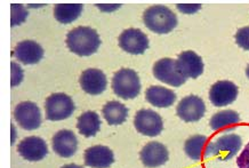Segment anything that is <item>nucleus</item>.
I'll list each match as a JSON object with an SVG mask.
<instances>
[{
  "label": "nucleus",
  "mask_w": 249,
  "mask_h": 168,
  "mask_svg": "<svg viewBox=\"0 0 249 168\" xmlns=\"http://www.w3.org/2000/svg\"><path fill=\"white\" fill-rule=\"evenodd\" d=\"M68 48L79 56H89L97 52L101 45L100 36L89 26H78L67 36Z\"/></svg>",
  "instance_id": "1"
},
{
  "label": "nucleus",
  "mask_w": 249,
  "mask_h": 168,
  "mask_svg": "<svg viewBox=\"0 0 249 168\" xmlns=\"http://www.w3.org/2000/svg\"><path fill=\"white\" fill-rule=\"evenodd\" d=\"M144 24L155 34L165 35L178 26V16L172 9L162 5L151 6L143 14Z\"/></svg>",
  "instance_id": "2"
},
{
  "label": "nucleus",
  "mask_w": 249,
  "mask_h": 168,
  "mask_svg": "<svg viewBox=\"0 0 249 168\" xmlns=\"http://www.w3.org/2000/svg\"><path fill=\"white\" fill-rule=\"evenodd\" d=\"M112 90L117 96L124 100L137 97L141 92L139 75L132 69H120L112 78Z\"/></svg>",
  "instance_id": "3"
},
{
  "label": "nucleus",
  "mask_w": 249,
  "mask_h": 168,
  "mask_svg": "<svg viewBox=\"0 0 249 168\" xmlns=\"http://www.w3.org/2000/svg\"><path fill=\"white\" fill-rule=\"evenodd\" d=\"M46 118L51 121L67 119L73 113L74 103L69 95L64 93H55L47 97L45 102Z\"/></svg>",
  "instance_id": "4"
},
{
  "label": "nucleus",
  "mask_w": 249,
  "mask_h": 168,
  "mask_svg": "<svg viewBox=\"0 0 249 168\" xmlns=\"http://www.w3.org/2000/svg\"><path fill=\"white\" fill-rule=\"evenodd\" d=\"M14 118L19 126L25 131H35L42 123L40 108L34 102H21L16 105Z\"/></svg>",
  "instance_id": "5"
},
{
  "label": "nucleus",
  "mask_w": 249,
  "mask_h": 168,
  "mask_svg": "<svg viewBox=\"0 0 249 168\" xmlns=\"http://www.w3.org/2000/svg\"><path fill=\"white\" fill-rule=\"evenodd\" d=\"M242 140L237 134H224L211 142V156L219 160H230L241 149Z\"/></svg>",
  "instance_id": "6"
},
{
  "label": "nucleus",
  "mask_w": 249,
  "mask_h": 168,
  "mask_svg": "<svg viewBox=\"0 0 249 168\" xmlns=\"http://www.w3.org/2000/svg\"><path fill=\"white\" fill-rule=\"evenodd\" d=\"M153 75L158 80L174 87L182 86L186 81V78L183 77L181 72L178 71L176 61L168 57L156 62L153 65Z\"/></svg>",
  "instance_id": "7"
},
{
  "label": "nucleus",
  "mask_w": 249,
  "mask_h": 168,
  "mask_svg": "<svg viewBox=\"0 0 249 168\" xmlns=\"http://www.w3.org/2000/svg\"><path fill=\"white\" fill-rule=\"evenodd\" d=\"M134 125L139 133L150 137L158 136L163 128V123L160 114L153 110H149V109L137 111L136 116L134 118Z\"/></svg>",
  "instance_id": "8"
},
{
  "label": "nucleus",
  "mask_w": 249,
  "mask_h": 168,
  "mask_svg": "<svg viewBox=\"0 0 249 168\" xmlns=\"http://www.w3.org/2000/svg\"><path fill=\"white\" fill-rule=\"evenodd\" d=\"M206 104L199 96L189 95L182 98L176 108V113L186 123H195L205 116Z\"/></svg>",
  "instance_id": "9"
},
{
  "label": "nucleus",
  "mask_w": 249,
  "mask_h": 168,
  "mask_svg": "<svg viewBox=\"0 0 249 168\" xmlns=\"http://www.w3.org/2000/svg\"><path fill=\"white\" fill-rule=\"evenodd\" d=\"M119 46L129 54L140 55L149 48V38L140 29H127L119 36Z\"/></svg>",
  "instance_id": "10"
},
{
  "label": "nucleus",
  "mask_w": 249,
  "mask_h": 168,
  "mask_svg": "<svg viewBox=\"0 0 249 168\" xmlns=\"http://www.w3.org/2000/svg\"><path fill=\"white\" fill-rule=\"evenodd\" d=\"M238 87L232 81L221 80L215 82L209 91V100L215 107H225L235 101Z\"/></svg>",
  "instance_id": "11"
},
{
  "label": "nucleus",
  "mask_w": 249,
  "mask_h": 168,
  "mask_svg": "<svg viewBox=\"0 0 249 168\" xmlns=\"http://www.w3.org/2000/svg\"><path fill=\"white\" fill-rule=\"evenodd\" d=\"M19 156L29 161H39L47 156L48 148L42 138L29 136L22 140L18 146Z\"/></svg>",
  "instance_id": "12"
},
{
  "label": "nucleus",
  "mask_w": 249,
  "mask_h": 168,
  "mask_svg": "<svg viewBox=\"0 0 249 168\" xmlns=\"http://www.w3.org/2000/svg\"><path fill=\"white\" fill-rule=\"evenodd\" d=\"M176 64L178 71L186 79H196L204 72V62L200 56L192 51L182 52L176 61Z\"/></svg>",
  "instance_id": "13"
},
{
  "label": "nucleus",
  "mask_w": 249,
  "mask_h": 168,
  "mask_svg": "<svg viewBox=\"0 0 249 168\" xmlns=\"http://www.w3.org/2000/svg\"><path fill=\"white\" fill-rule=\"evenodd\" d=\"M80 86L89 95H100L107 90V79L103 71L98 69H87L80 75Z\"/></svg>",
  "instance_id": "14"
},
{
  "label": "nucleus",
  "mask_w": 249,
  "mask_h": 168,
  "mask_svg": "<svg viewBox=\"0 0 249 168\" xmlns=\"http://www.w3.org/2000/svg\"><path fill=\"white\" fill-rule=\"evenodd\" d=\"M169 153L162 143L150 142L141 151V160L144 166L155 168L165 165L168 161Z\"/></svg>",
  "instance_id": "15"
},
{
  "label": "nucleus",
  "mask_w": 249,
  "mask_h": 168,
  "mask_svg": "<svg viewBox=\"0 0 249 168\" xmlns=\"http://www.w3.org/2000/svg\"><path fill=\"white\" fill-rule=\"evenodd\" d=\"M84 161L88 167L107 168L114 163V154L110 148L94 146L85 151Z\"/></svg>",
  "instance_id": "16"
},
{
  "label": "nucleus",
  "mask_w": 249,
  "mask_h": 168,
  "mask_svg": "<svg viewBox=\"0 0 249 168\" xmlns=\"http://www.w3.org/2000/svg\"><path fill=\"white\" fill-rule=\"evenodd\" d=\"M54 152L62 158H70L77 152L78 140L73 131L62 130L53 136Z\"/></svg>",
  "instance_id": "17"
},
{
  "label": "nucleus",
  "mask_w": 249,
  "mask_h": 168,
  "mask_svg": "<svg viewBox=\"0 0 249 168\" xmlns=\"http://www.w3.org/2000/svg\"><path fill=\"white\" fill-rule=\"evenodd\" d=\"M14 56L23 64H36L44 56V49L34 40H23L16 45Z\"/></svg>",
  "instance_id": "18"
},
{
  "label": "nucleus",
  "mask_w": 249,
  "mask_h": 168,
  "mask_svg": "<svg viewBox=\"0 0 249 168\" xmlns=\"http://www.w3.org/2000/svg\"><path fill=\"white\" fill-rule=\"evenodd\" d=\"M184 151L192 160L200 161L211 157V141L205 135H195L185 142Z\"/></svg>",
  "instance_id": "19"
},
{
  "label": "nucleus",
  "mask_w": 249,
  "mask_h": 168,
  "mask_svg": "<svg viewBox=\"0 0 249 168\" xmlns=\"http://www.w3.org/2000/svg\"><path fill=\"white\" fill-rule=\"evenodd\" d=\"M145 98L153 107L168 108L175 103L176 94L166 87L150 86L145 92Z\"/></svg>",
  "instance_id": "20"
},
{
  "label": "nucleus",
  "mask_w": 249,
  "mask_h": 168,
  "mask_svg": "<svg viewBox=\"0 0 249 168\" xmlns=\"http://www.w3.org/2000/svg\"><path fill=\"white\" fill-rule=\"evenodd\" d=\"M240 123V117L233 110H224L215 113L211 118L209 125L215 131H232Z\"/></svg>",
  "instance_id": "21"
},
{
  "label": "nucleus",
  "mask_w": 249,
  "mask_h": 168,
  "mask_svg": "<svg viewBox=\"0 0 249 168\" xmlns=\"http://www.w3.org/2000/svg\"><path fill=\"white\" fill-rule=\"evenodd\" d=\"M104 119L111 126H117L124 123L128 117V109L118 101H110L102 109Z\"/></svg>",
  "instance_id": "22"
},
{
  "label": "nucleus",
  "mask_w": 249,
  "mask_h": 168,
  "mask_svg": "<svg viewBox=\"0 0 249 168\" xmlns=\"http://www.w3.org/2000/svg\"><path fill=\"white\" fill-rule=\"evenodd\" d=\"M101 127V119L94 111H86L78 118L77 128L81 135L86 137L95 136Z\"/></svg>",
  "instance_id": "23"
},
{
  "label": "nucleus",
  "mask_w": 249,
  "mask_h": 168,
  "mask_svg": "<svg viewBox=\"0 0 249 168\" xmlns=\"http://www.w3.org/2000/svg\"><path fill=\"white\" fill-rule=\"evenodd\" d=\"M83 4H57L54 7V16L60 23L69 24L79 18Z\"/></svg>",
  "instance_id": "24"
},
{
  "label": "nucleus",
  "mask_w": 249,
  "mask_h": 168,
  "mask_svg": "<svg viewBox=\"0 0 249 168\" xmlns=\"http://www.w3.org/2000/svg\"><path fill=\"white\" fill-rule=\"evenodd\" d=\"M28 16V11L22 5L13 4L12 5V26L21 24L25 21Z\"/></svg>",
  "instance_id": "25"
},
{
  "label": "nucleus",
  "mask_w": 249,
  "mask_h": 168,
  "mask_svg": "<svg viewBox=\"0 0 249 168\" xmlns=\"http://www.w3.org/2000/svg\"><path fill=\"white\" fill-rule=\"evenodd\" d=\"M235 41L245 51H249V26L239 29L235 34Z\"/></svg>",
  "instance_id": "26"
},
{
  "label": "nucleus",
  "mask_w": 249,
  "mask_h": 168,
  "mask_svg": "<svg viewBox=\"0 0 249 168\" xmlns=\"http://www.w3.org/2000/svg\"><path fill=\"white\" fill-rule=\"evenodd\" d=\"M11 67H12V86L15 87L23 80V71L22 69L19 68V65L18 63H15V62H12Z\"/></svg>",
  "instance_id": "27"
},
{
  "label": "nucleus",
  "mask_w": 249,
  "mask_h": 168,
  "mask_svg": "<svg viewBox=\"0 0 249 168\" xmlns=\"http://www.w3.org/2000/svg\"><path fill=\"white\" fill-rule=\"evenodd\" d=\"M237 165L239 168H249V143L241 151L240 156L238 157Z\"/></svg>",
  "instance_id": "28"
},
{
  "label": "nucleus",
  "mask_w": 249,
  "mask_h": 168,
  "mask_svg": "<svg viewBox=\"0 0 249 168\" xmlns=\"http://www.w3.org/2000/svg\"><path fill=\"white\" fill-rule=\"evenodd\" d=\"M178 8L179 11H182L183 13H188V14H193V13H196L198 9H200V5L199 4H189V5H178Z\"/></svg>",
  "instance_id": "29"
},
{
  "label": "nucleus",
  "mask_w": 249,
  "mask_h": 168,
  "mask_svg": "<svg viewBox=\"0 0 249 168\" xmlns=\"http://www.w3.org/2000/svg\"><path fill=\"white\" fill-rule=\"evenodd\" d=\"M61 168H84L83 166H78V165H74V164H70V165H64L63 167Z\"/></svg>",
  "instance_id": "30"
},
{
  "label": "nucleus",
  "mask_w": 249,
  "mask_h": 168,
  "mask_svg": "<svg viewBox=\"0 0 249 168\" xmlns=\"http://www.w3.org/2000/svg\"><path fill=\"white\" fill-rule=\"evenodd\" d=\"M246 75H247V77L249 79V64L247 65V69H246Z\"/></svg>",
  "instance_id": "31"
}]
</instances>
